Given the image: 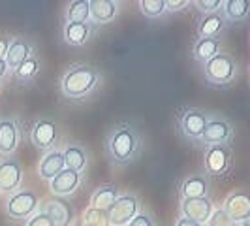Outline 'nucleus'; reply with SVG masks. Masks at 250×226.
Segmentation results:
<instances>
[{
  "label": "nucleus",
  "mask_w": 250,
  "mask_h": 226,
  "mask_svg": "<svg viewBox=\"0 0 250 226\" xmlns=\"http://www.w3.org/2000/svg\"><path fill=\"white\" fill-rule=\"evenodd\" d=\"M143 139L138 128L130 123H119L105 138V157L115 166H128L139 157Z\"/></svg>",
  "instance_id": "f257e3e1"
},
{
  "label": "nucleus",
  "mask_w": 250,
  "mask_h": 226,
  "mask_svg": "<svg viewBox=\"0 0 250 226\" xmlns=\"http://www.w3.org/2000/svg\"><path fill=\"white\" fill-rule=\"evenodd\" d=\"M100 83V72L90 64H74L61 79V90L68 100H83Z\"/></svg>",
  "instance_id": "f03ea898"
},
{
  "label": "nucleus",
  "mask_w": 250,
  "mask_h": 226,
  "mask_svg": "<svg viewBox=\"0 0 250 226\" xmlns=\"http://www.w3.org/2000/svg\"><path fill=\"white\" fill-rule=\"evenodd\" d=\"M203 66H205V77H207V81L211 85L226 87L237 75V64H235V61L229 55H226V53L214 55L213 59L207 61Z\"/></svg>",
  "instance_id": "7ed1b4c3"
},
{
  "label": "nucleus",
  "mask_w": 250,
  "mask_h": 226,
  "mask_svg": "<svg viewBox=\"0 0 250 226\" xmlns=\"http://www.w3.org/2000/svg\"><path fill=\"white\" fill-rule=\"evenodd\" d=\"M209 121V113L198 108H185L179 115V132L188 141H198Z\"/></svg>",
  "instance_id": "20e7f679"
},
{
  "label": "nucleus",
  "mask_w": 250,
  "mask_h": 226,
  "mask_svg": "<svg viewBox=\"0 0 250 226\" xmlns=\"http://www.w3.org/2000/svg\"><path fill=\"white\" fill-rule=\"evenodd\" d=\"M203 168L207 176H224L231 168V151L228 145H209L203 151Z\"/></svg>",
  "instance_id": "39448f33"
},
{
  "label": "nucleus",
  "mask_w": 250,
  "mask_h": 226,
  "mask_svg": "<svg viewBox=\"0 0 250 226\" xmlns=\"http://www.w3.org/2000/svg\"><path fill=\"white\" fill-rule=\"evenodd\" d=\"M139 211V202L134 194H123L107 209V221L113 226L128 225Z\"/></svg>",
  "instance_id": "423d86ee"
},
{
  "label": "nucleus",
  "mask_w": 250,
  "mask_h": 226,
  "mask_svg": "<svg viewBox=\"0 0 250 226\" xmlns=\"http://www.w3.org/2000/svg\"><path fill=\"white\" fill-rule=\"evenodd\" d=\"M231 138H233V128L229 125V121H226L222 117H209L198 141L209 147V145H228Z\"/></svg>",
  "instance_id": "0eeeda50"
},
{
  "label": "nucleus",
  "mask_w": 250,
  "mask_h": 226,
  "mask_svg": "<svg viewBox=\"0 0 250 226\" xmlns=\"http://www.w3.org/2000/svg\"><path fill=\"white\" fill-rule=\"evenodd\" d=\"M38 207V196L32 190H19L8 200V213L12 219H28Z\"/></svg>",
  "instance_id": "6e6552de"
},
{
  "label": "nucleus",
  "mask_w": 250,
  "mask_h": 226,
  "mask_svg": "<svg viewBox=\"0 0 250 226\" xmlns=\"http://www.w3.org/2000/svg\"><path fill=\"white\" fill-rule=\"evenodd\" d=\"M34 44L25 36H15L10 38V45H8V51H6V66L8 70H15L19 64H23L26 59H30L34 55Z\"/></svg>",
  "instance_id": "1a4fd4ad"
},
{
  "label": "nucleus",
  "mask_w": 250,
  "mask_h": 226,
  "mask_svg": "<svg viewBox=\"0 0 250 226\" xmlns=\"http://www.w3.org/2000/svg\"><path fill=\"white\" fill-rule=\"evenodd\" d=\"M224 211L235 225L239 223H247L250 219V198L245 190H235L228 196V200L224 202Z\"/></svg>",
  "instance_id": "9d476101"
},
{
  "label": "nucleus",
  "mask_w": 250,
  "mask_h": 226,
  "mask_svg": "<svg viewBox=\"0 0 250 226\" xmlns=\"http://www.w3.org/2000/svg\"><path fill=\"white\" fill-rule=\"evenodd\" d=\"M181 209L185 219H190L198 225H205L209 221V217L213 213V202L209 200V196L203 198H183Z\"/></svg>",
  "instance_id": "9b49d317"
},
{
  "label": "nucleus",
  "mask_w": 250,
  "mask_h": 226,
  "mask_svg": "<svg viewBox=\"0 0 250 226\" xmlns=\"http://www.w3.org/2000/svg\"><path fill=\"white\" fill-rule=\"evenodd\" d=\"M30 139L42 151H51L57 143V125L51 119H40L32 126Z\"/></svg>",
  "instance_id": "f8f14e48"
},
{
  "label": "nucleus",
  "mask_w": 250,
  "mask_h": 226,
  "mask_svg": "<svg viewBox=\"0 0 250 226\" xmlns=\"http://www.w3.org/2000/svg\"><path fill=\"white\" fill-rule=\"evenodd\" d=\"M226 26H228V21L222 15V10L214 13H205L198 19V36L200 40H218Z\"/></svg>",
  "instance_id": "ddd939ff"
},
{
  "label": "nucleus",
  "mask_w": 250,
  "mask_h": 226,
  "mask_svg": "<svg viewBox=\"0 0 250 226\" xmlns=\"http://www.w3.org/2000/svg\"><path fill=\"white\" fill-rule=\"evenodd\" d=\"M23 168L15 158H4L0 162V192H13L21 187Z\"/></svg>",
  "instance_id": "4468645a"
},
{
  "label": "nucleus",
  "mask_w": 250,
  "mask_h": 226,
  "mask_svg": "<svg viewBox=\"0 0 250 226\" xmlns=\"http://www.w3.org/2000/svg\"><path fill=\"white\" fill-rule=\"evenodd\" d=\"M119 12V2L115 0H90L88 2V21L96 25H107Z\"/></svg>",
  "instance_id": "2eb2a0df"
},
{
  "label": "nucleus",
  "mask_w": 250,
  "mask_h": 226,
  "mask_svg": "<svg viewBox=\"0 0 250 226\" xmlns=\"http://www.w3.org/2000/svg\"><path fill=\"white\" fill-rule=\"evenodd\" d=\"M19 145V125L15 119H0V155L10 157Z\"/></svg>",
  "instance_id": "dca6fc26"
},
{
  "label": "nucleus",
  "mask_w": 250,
  "mask_h": 226,
  "mask_svg": "<svg viewBox=\"0 0 250 226\" xmlns=\"http://www.w3.org/2000/svg\"><path fill=\"white\" fill-rule=\"evenodd\" d=\"M79 183H81V176L74 170L64 168L59 176H55L51 179V192L59 194V196H68L79 187Z\"/></svg>",
  "instance_id": "f3484780"
},
{
  "label": "nucleus",
  "mask_w": 250,
  "mask_h": 226,
  "mask_svg": "<svg viewBox=\"0 0 250 226\" xmlns=\"http://www.w3.org/2000/svg\"><path fill=\"white\" fill-rule=\"evenodd\" d=\"M43 213L51 219L55 226H68L74 219V209L62 200H49L43 205Z\"/></svg>",
  "instance_id": "a211bd4d"
},
{
  "label": "nucleus",
  "mask_w": 250,
  "mask_h": 226,
  "mask_svg": "<svg viewBox=\"0 0 250 226\" xmlns=\"http://www.w3.org/2000/svg\"><path fill=\"white\" fill-rule=\"evenodd\" d=\"M92 36V26L90 23H64L62 38L68 45H85Z\"/></svg>",
  "instance_id": "6ab92c4d"
},
{
  "label": "nucleus",
  "mask_w": 250,
  "mask_h": 226,
  "mask_svg": "<svg viewBox=\"0 0 250 226\" xmlns=\"http://www.w3.org/2000/svg\"><path fill=\"white\" fill-rule=\"evenodd\" d=\"M209 192V177L203 174H194L181 183L183 198H203Z\"/></svg>",
  "instance_id": "aec40b11"
},
{
  "label": "nucleus",
  "mask_w": 250,
  "mask_h": 226,
  "mask_svg": "<svg viewBox=\"0 0 250 226\" xmlns=\"http://www.w3.org/2000/svg\"><path fill=\"white\" fill-rule=\"evenodd\" d=\"M64 170V157L61 151L51 149L47 151V155L40 160V166H38V174L43 179H53L55 176H59Z\"/></svg>",
  "instance_id": "412c9836"
},
{
  "label": "nucleus",
  "mask_w": 250,
  "mask_h": 226,
  "mask_svg": "<svg viewBox=\"0 0 250 226\" xmlns=\"http://www.w3.org/2000/svg\"><path fill=\"white\" fill-rule=\"evenodd\" d=\"M62 157H64V168L74 170L77 174L87 166V151H85L83 145H79V143H70L62 151Z\"/></svg>",
  "instance_id": "4be33fe9"
},
{
  "label": "nucleus",
  "mask_w": 250,
  "mask_h": 226,
  "mask_svg": "<svg viewBox=\"0 0 250 226\" xmlns=\"http://www.w3.org/2000/svg\"><path fill=\"white\" fill-rule=\"evenodd\" d=\"M119 198V188L113 183H107V185H102L94 190L92 194V209H98V211H107L109 205L113 202Z\"/></svg>",
  "instance_id": "5701e85b"
},
{
  "label": "nucleus",
  "mask_w": 250,
  "mask_h": 226,
  "mask_svg": "<svg viewBox=\"0 0 250 226\" xmlns=\"http://www.w3.org/2000/svg\"><path fill=\"white\" fill-rule=\"evenodd\" d=\"M250 2L249 0H228L222 2V15L228 23H239L249 17Z\"/></svg>",
  "instance_id": "b1692460"
},
{
  "label": "nucleus",
  "mask_w": 250,
  "mask_h": 226,
  "mask_svg": "<svg viewBox=\"0 0 250 226\" xmlns=\"http://www.w3.org/2000/svg\"><path fill=\"white\" fill-rule=\"evenodd\" d=\"M218 49H220L218 40H198L194 45V59L198 63L205 64L207 61H211L214 55H218Z\"/></svg>",
  "instance_id": "393cba45"
},
{
  "label": "nucleus",
  "mask_w": 250,
  "mask_h": 226,
  "mask_svg": "<svg viewBox=\"0 0 250 226\" xmlns=\"http://www.w3.org/2000/svg\"><path fill=\"white\" fill-rule=\"evenodd\" d=\"M38 72H40V61H38L36 55H32L30 59H26L25 63L19 64V66L13 70V75H15L17 81L28 83V81H32V79L36 77Z\"/></svg>",
  "instance_id": "a878e982"
},
{
  "label": "nucleus",
  "mask_w": 250,
  "mask_h": 226,
  "mask_svg": "<svg viewBox=\"0 0 250 226\" xmlns=\"http://www.w3.org/2000/svg\"><path fill=\"white\" fill-rule=\"evenodd\" d=\"M66 23H88V0H74L66 10Z\"/></svg>",
  "instance_id": "bb28decb"
},
{
  "label": "nucleus",
  "mask_w": 250,
  "mask_h": 226,
  "mask_svg": "<svg viewBox=\"0 0 250 226\" xmlns=\"http://www.w3.org/2000/svg\"><path fill=\"white\" fill-rule=\"evenodd\" d=\"M139 8L147 17H160L166 13V0H141Z\"/></svg>",
  "instance_id": "cd10ccee"
},
{
  "label": "nucleus",
  "mask_w": 250,
  "mask_h": 226,
  "mask_svg": "<svg viewBox=\"0 0 250 226\" xmlns=\"http://www.w3.org/2000/svg\"><path fill=\"white\" fill-rule=\"evenodd\" d=\"M207 226H237L228 215L222 211V209H216V211H213L211 213V217H209V221L205 223Z\"/></svg>",
  "instance_id": "c85d7f7f"
},
{
  "label": "nucleus",
  "mask_w": 250,
  "mask_h": 226,
  "mask_svg": "<svg viewBox=\"0 0 250 226\" xmlns=\"http://www.w3.org/2000/svg\"><path fill=\"white\" fill-rule=\"evenodd\" d=\"M194 6H196L203 15H205V13H214V12H218V10H222V2H220V0H196Z\"/></svg>",
  "instance_id": "c756f323"
},
{
  "label": "nucleus",
  "mask_w": 250,
  "mask_h": 226,
  "mask_svg": "<svg viewBox=\"0 0 250 226\" xmlns=\"http://www.w3.org/2000/svg\"><path fill=\"white\" fill-rule=\"evenodd\" d=\"M26 226H55L51 223V219L43 211H38V213L30 215L26 219Z\"/></svg>",
  "instance_id": "7c9ffc66"
},
{
  "label": "nucleus",
  "mask_w": 250,
  "mask_h": 226,
  "mask_svg": "<svg viewBox=\"0 0 250 226\" xmlns=\"http://www.w3.org/2000/svg\"><path fill=\"white\" fill-rule=\"evenodd\" d=\"M128 226H156L154 225V221H152V217L147 213H138L130 223Z\"/></svg>",
  "instance_id": "2f4dec72"
},
{
  "label": "nucleus",
  "mask_w": 250,
  "mask_h": 226,
  "mask_svg": "<svg viewBox=\"0 0 250 226\" xmlns=\"http://www.w3.org/2000/svg\"><path fill=\"white\" fill-rule=\"evenodd\" d=\"M187 6H190L188 0H166V12H183Z\"/></svg>",
  "instance_id": "473e14b6"
},
{
  "label": "nucleus",
  "mask_w": 250,
  "mask_h": 226,
  "mask_svg": "<svg viewBox=\"0 0 250 226\" xmlns=\"http://www.w3.org/2000/svg\"><path fill=\"white\" fill-rule=\"evenodd\" d=\"M8 45H10V38L0 36V59L6 57V51H8Z\"/></svg>",
  "instance_id": "72a5a7b5"
},
{
  "label": "nucleus",
  "mask_w": 250,
  "mask_h": 226,
  "mask_svg": "<svg viewBox=\"0 0 250 226\" xmlns=\"http://www.w3.org/2000/svg\"><path fill=\"white\" fill-rule=\"evenodd\" d=\"M175 226H201V225H198V223H194V221H190V219H179L175 223Z\"/></svg>",
  "instance_id": "f704fd0d"
},
{
  "label": "nucleus",
  "mask_w": 250,
  "mask_h": 226,
  "mask_svg": "<svg viewBox=\"0 0 250 226\" xmlns=\"http://www.w3.org/2000/svg\"><path fill=\"white\" fill-rule=\"evenodd\" d=\"M8 72H10V70H8V66H6V61H4V59H0V79H4Z\"/></svg>",
  "instance_id": "c9c22d12"
}]
</instances>
